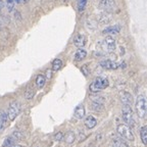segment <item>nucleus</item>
<instances>
[{
    "label": "nucleus",
    "instance_id": "obj_1",
    "mask_svg": "<svg viewBox=\"0 0 147 147\" xmlns=\"http://www.w3.org/2000/svg\"><path fill=\"white\" fill-rule=\"evenodd\" d=\"M108 85H109V82H108V80L106 78H104V77H97L94 80V82L90 85L89 89L92 93H97L100 90L106 89L108 87Z\"/></svg>",
    "mask_w": 147,
    "mask_h": 147
},
{
    "label": "nucleus",
    "instance_id": "obj_2",
    "mask_svg": "<svg viewBox=\"0 0 147 147\" xmlns=\"http://www.w3.org/2000/svg\"><path fill=\"white\" fill-rule=\"evenodd\" d=\"M136 111L140 119H145L146 117V98L144 95H139L136 99Z\"/></svg>",
    "mask_w": 147,
    "mask_h": 147
},
{
    "label": "nucleus",
    "instance_id": "obj_3",
    "mask_svg": "<svg viewBox=\"0 0 147 147\" xmlns=\"http://www.w3.org/2000/svg\"><path fill=\"white\" fill-rule=\"evenodd\" d=\"M117 131L119 133V135L122 138H124L125 140L128 141H134L135 137L133 135V132H132L130 126L126 124H119L117 128Z\"/></svg>",
    "mask_w": 147,
    "mask_h": 147
},
{
    "label": "nucleus",
    "instance_id": "obj_4",
    "mask_svg": "<svg viewBox=\"0 0 147 147\" xmlns=\"http://www.w3.org/2000/svg\"><path fill=\"white\" fill-rule=\"evenodd\" d=\"M122 117H123V121L128 126H132L134 124V115H133V109H132V105H127V104L123 105Z\"/></svg>",
    "mask_w": 147,
    "mask_h": 147
},
{
    "label": "nucleus",
    "instance_id": "obj_5",
    "mask_svg": "<svg viewBox=\"0 0 147 147\" xmlns=\"http://www.w3.org/2000/svg\"><path fill=\"white\" fill-rule=\"evenodd\" d=\"M21 113V104L18 101H13L9 104L8 110H7V117H8L9 121H14L16 119L18 115Z\"/></svg>",
    "mask_w": 147,
    "mask_h": 147
},
{
    "label": "nucleus",
    "instance_id": "obj_6",
    "mask_svg": "<svg viewBox=\"0 0 147 147\" xmlns=\"http://www.w3.org/2000/svg\"><path fill=\"white\" fill-rule=\"evenodd\" d=\"M100 65L101 67H103L105 69H110V71H113V69H117L119 67H123V65H126L125 63H117V62L113 61V60H110V59H104L102 61H100Z\"/></svg>",
    "mask_w": 147,
    "mask_h": 147
},
{
    "label": "nucleus",
    "instance_id": "obj_7",
    "mask_svg": "<svg viewBox=\"0 0 147 147\" xmlns=\"http://www.w3.org/2000/svg\"><path fill=\"white\" fill-rule=\"evenodd\" d=\"M103 47L107 52H113V51H115V47H117L115 40L113 39L111 36H107L105 39L103 40Z\"/></svg>",
    "mask_w": 147,
    "mask_h": 147
},
{
    "label": "nucleus",
    "instance_id": "obj_8",
    "mask_svg": "<svg viewBox=\"0 0 147 147\" xmlns=\"http://www.w3.org/2000/svg\"><path fill=\"white\" fill-rule=\"evenodd\" d=\"M87 43V37L84 34H78L74 38V45L78 48H83Z\"/></svg>",
    "mask_w": 147,
    "mask_h": 147
},
{
    "label": "nucleus",
    "instance_id": "obj_9",
    "mask_svg": "<svg viewBox=\"0 0 147 147\" xmlns=\"http://www.w3.org/2000/svg\"><path fill=\"white\" fill-rule=\"evenodd\" d=\"M99 5L101 8H103L105 11H110L115 9V0H100Z\"/></svg>",
    "mask_w": 147,
    "mask_h": 147
},
{
    "label": "nucleus",
    "instance_id": "obj_10",
    "mask_svg": "<svg viewBox=\"0 0 147 147\" xmlns=\"http://www.w3.org/2000/svg\"><path fill=\"white\" fill-rule=\"evenodd\" d=\"M119 99H121L123 104L132 105V103H133V96L127 91H122L119 93Z\"/></svg>",
    "mask_w": 147,
    "mask_h": 147
},
{
    "label": "nucleus",
    "instance_id": "obj_11",
    "mask_svg": "<svg viewBox=\"0 0 147 147\" xmlns=\"http://www.w3.org/2000/svg\"><path fill=\"white\" fill-rule=\"evenodd\" d=\"M104 107V98L103 97H95L92 100V108L96 111H99Z\"/></svg>",
    "mask_w": 147,
    "mask_h": 147
},
{
    "label": "nucleus",
    "instance_id": "obj_12",
    "mask_svg": "<svg viewBox=\"0 0 147 147\" xmlns=\"http://www.w3.org/2000/svg\"><path fill=\"white\" fill-rule=\"evenodd\" d=\"M121 32V26L115 25V26H110V27L105 28L103 31H102V34L103 35H117Z\"/></svg>",
    "mask_w": 147,
    "mask_h": 147
},
{
    "label": "nucleus",
    "instance_id": "obj_13",
    "mask_svg": "<svg viewBox=\"0 0 147 147\" xmlns=\"http://www.w3.org/2000/svg\"><path fill=\"white\" fill-rule=\"evenodd\" d=\"M85 115H86V110H85V107L83 104H80L78 105L76 108H75V111H74V117H76L78 119H82L85 117Z\"/></svg>",
    "mask_w": 147,
    "mask_h": 147
},
{
    "label": "nucleus",
    "instance_id": "obj_14",
    "mask_svg": "<svg viewBox=\"0 0 147 147\" xmlns=\"http://www.w3.org/2000/svg\"><path fill=\"white\" fill-rule=\"evenodd\" d=\"M7 122H8L7 113L4 110H0V132H2L7 127Z\"/></svg>",
    "mask_w": 147,
    "mask_h": 147
},
{
    "label": "nucleus",
    "instance_id": "obj_15",
    "mask_svg": "<svg viewBox=\"0 0 147 147\" xmlns=\"http://www.w3.org/2000/svg\"><path fill=\"white\" fill-rule=\"evenodd\" d=\"M84 124H85V126L87 127L88 129H93L96 127L97 119H95L93 115H88V117H86L85 121H84Z\"/></svg>",
    "mask_w": 147,
    "mask_h": 147
},
{
    "label": "nucleus",
    "instance_id": "obj_16",
    "mask_svg": "<svg viewBox=\"0 0 147 147\" xmlns=\"http://www.w3.org/2000/svg\"><path fill=\"white\" fill-rule=\"evenodd\" d=\"M86 56H87V51L84 48H79L78 50L76 51L75 55H74V59L76 60V61H81V60L84 59Z\"/></svg>",
    "mask_w": 147,
    "mask_h": 147
},
{
    "label": "nucleus",
    "instance_id": "obj_17",
    "mask_svg": "<svg viewBox=\"0 0 147 147\" xmlns=\"http://www.w3.org/2000/svg\"><path fill=\"white\" fill-rule=\"evenodd\" d=\"M64 141L67 143V144H71V143L75 142V139H76V135L73 131H69L63 135Z\"/></svg>",
    "mask_w": 147,
    "mask_h": 147
},
{
    "label": "nucleus",
    "instance_id": "obj_18",
    "mask_svg": "<svg viewBox=\"0 0 147 147\" xmlns=\"http://www.w3.org/2000/svg\"><path fill=\"white\" fill-rule=\"evenodd\" d=\"M45 84H46V78H45V76L44 75H38L37 76V78H36V85H37V87L39 88V89H42V88L45 86Z\"/></svg>",
    "mask_w": 147,
    "mask_h": 147
},
{
    "label": "nucleus",
    "instance_id": "obj_19",
    "mask_svg": "<svg viewBox=\"0 0 147 147\" xmlns=\"http://www.w3.org/2000/svg\"><path fill=\"white\" fill-rule=\"evenodd\" d=\"M113 147H130L123 139L121 138H115L113 139Z\"/></svg>",
    "mask_w": 147,
    "mask_h": 147
},
{
    "label": "nucleus",
    "instance_id": "obj_20",
    "mask_svg": "<svg viewBox=\"0 0 147 147\" xmlns=\"http://www.w3.org/2000/svg\"><path fill=\"white\" fill-rule=\"evenodd\" d=\"M140 137L141 141L144 145H147V128L146 126H143L140 129Z\"/></svg>",
    "mask_w": 147,
    "mask_h": 147
},
{
    "label": "nucleus",
    "instance_id": "obj_21",
    "mask_svg": "<svg viewBox=\"0 0 147 147\" xmlns=\"http://www.w3.org/2000/svg\"><path fill=\"white\" fill-rule=\"evenodd\" d=\"M62 67V61L59 58H56L52 61V71H57Z\"/></svg>",
    "mask_w": 147,
    "mask_h": 147
},
{
    "label": "nucleus",
    "instance_id": "obj_22",
    "mask_svg": "<svg viewBox=\"0 0 147 147\" xmlns=\"http://www.w3.org/2000/svg\"><path fill=\"white\" fill-rule=\"evenodd\" d=\"M88 0H77V6H78V10L80 12H82L84 9L87 6Z\"/></svg>",
    "mask_w": 147,
    "mask_h": 147
},
{
    "label": "nucleus",
    "instance_id": "obj_23",
    "mask_svg": "<svg viewBox=\"0 0 147 147\" xmlns=\"http://www.w3.org/2000/svg\"><path fill=\"white\" fill-rule=\"evenodd\" d=\"M5 4H6V8L8 11H12L14 8V5H16V1L14 0H6L5 1Z\"/></svg>",
    "mask_w": 147,
    "mask_h": 147
},
{
    "label": "nucleus",
    "instance_id": "obj_24",
    "mask_svg": "<svg viewBox=\"0 0 147 147\" xmlns=\"http://www.w3.org/2000/svg\"><path fill=\"white\" fill-rule=\"evenodd\" d=\"M62 139H63V133H61V132H58V133H56L54 135V140L55 141L59 142V141H61Z\"/></svg>",
    "mask_w": 147,
    "mask_h": 147
},
{
    "label": "nucleus",
    "instance_id": "obj_25",
    "mask_svg": "<svg viewBox=\"0 0 147 147\" xmlns=\"http://www.w3.org/2000/svg\"><path fill=\"white\" fill-rule=\"evenodd\" d=\"M81 71H82V73L85 75L86 77L89 75V69H88V67H87V64H85V65H83L82 69H81Z\"/></svg>",
    "mask_w": 147,
    "mask_h": 147
},
{
    "label": "nucleus",
    "instance_id": "obj_26",
    "mask_svg": "<svg viewBox=\"0 0 147 147\" xmlns=\"http://www.w3.org/2000/svg\"><path fill=\"white\" fill-rule=\"evenodd\" d=\"M51 77H52V71H51V69H47V71H46V77L45 78L51 79Z\"/></svg>",
    "mask_w": 147,
    "mask_h": 147
},
{
    "label": "nucleus",
    "instance_id": "obj_27",
    "mask_svg": "<svg viewBox=\"0 0 147 147\" xmlns=\"http://www.w3.org/2000/svg\"><path fill=\"white\" fill-rule=\"evenodd\" d=\"M14 1H16V3H18V4H23L27 0H14Z\"/></svg>",
    "mask_w": 147,
    "mask_h": 147
},
{
    "label": "nucleus",
    "instance_id": "obj_28",
    "mask_svg": "<svg viewBox=\"0 0 147 147\" xmlns=\"http://www.w3.org/2000/svg\"><path fill=\"white\" fill-rule=\"evenodd\" d=\"M6 147H24V146H22V145H20V144H16V143H13V144L9 145V146H6Z\"/></svg>",
    "mask_w": 147,
    "mask_h": 147
},
{
    "label": "nucleus",
    "instance_id": "obj_29",
    "mask_svg": "<svg viewBox=\"0 0 147 147\" xmlns=\"http://www.w3.org/2000/svg\"><path fill=\"white\" fill-rule=\"evenodd\" d=\"M3 6H4V2H3L2 0H0V10L3 8Z\"/></svg>",
    "mask_w": 147,
    "mask_h": 147
},
{
    "label": "nucleus",
    "instance_id": "obj_30",
    "mask_svg": "<svg viewBox=\"0 0 147 147\" xmlns=\"http://www.w3.org/2000/svg\"><path fill=\"white\" fill-rule=\"evenodd\" d=\"M62 1H63V2H67V1H69V0H62Z\"/></svg>",
    "mask_w": 147,
    "mask_h": 147
}]
</instances>
